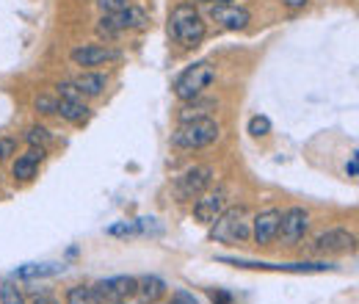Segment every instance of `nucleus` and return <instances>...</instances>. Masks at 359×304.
Instances as JSON below:
<instances>
[{
    "label": "nucleus",
    "mask_w": 359,
    "mask_h": 304,
    "mask_svg": "<svg viewBox=\"0 0 359 304\" xmlns=\"http://www.w3.org/2000/svg\"><path fill=\"white\" fill-rule=\"evenodd\" d=\"M169 34L182 47H196V44L205 39V20L188 3L175 6L172 8V17H169Z\"/></svg>",
    "instance_id": "f257e3e1"
},
{
    "label": "nucleus",
    "mask_w": 359,
    "mask_h": 304,
    "mask_svg": "<svg viewBox=\"0 0 359 304\" xmlns=\"http://www.w3.org/2000/svg\"><path fill=\"white\" fill-rule=\"evenodd\" d=\"M219 138V122L210 117H199V119H188L180 122L177 131L172 133V147L177 150H202L208 144H213Z\"/></svg>",
    "instance_id": "f03ea898"
},
{
    "label": "nucleus",
    "mask_w": 359,
    "mask_h": 304,
    "mask_svg": "<svg viewBox=\"0 0 359 304\" xmlns=\"http://www.w3.org/2000/svg\"><path fill=\"white\" fill-rule=\"evenodd\" d=\"M249 235H252L249 211L243 205L224 208L222 216L213 221V230H210V238L213 241H222V244H238V241H246Z\"/></svg>",
    "instance_id": "7ed1b4c3"
},
{
    "label": "nucleus",
    "mask_w": 359,
    "mask_h": 304,
    "mask_svg": "<svg viewBox=\"0 0 359 304\" xmlns=\"http://www.w3.org/2000/svg\"><path fill=\"white\" fill-rule=\"evenodd\" d=\"M216 81V67L210 61H199V64H191L185 72H180L177 81H175V94L177 100L188 103L194 97H202L205 88L213 86Z\"/></svg>",
    "instance_id": "20e7f679"
},
{
    "label": "nucleus",
    "mask_w": 359,
    "mask_h": 304,
    "mask_svg": "<svg viewBox=\"0 0 359 304\" xmlns=\"http://www.w3.org/2000/svg\"><path fill=\"white\" fill-rule=\"evenodd\" d=\"M213 177H216V172L210 166H194V169H188L180 177H175L172 191H175V197H177L180 202L182 199H196L199 194H205L213 185Z\"/></svg>",
    "instance_id": "39448f33"
},
{
    "label": "nucleus",
    "mask_w": 359,
    "mask_h": 304,
    "mask_svg": "<svg viewBox=\"0 0 359 304\" xmlns=\"http://www.w3.org/2000/svg\"><path fill=\"white\" fill-rule=\"evenodd\" d=\"M147 22H149L147 11H141V8H135V6H128V8H122V11L105 14V17L100 20V34H102V37H116V34H122V31H138V28H144Z\"/></svg>",
    "instance_id": "423d86ee"
},
{
    "label": "nucleus",
    "mask_w": 359,
    "mask_h": 304,
    "mask_svg": "<svg viewBox=\"0 0 359 304\" xmlns=\"http://www.w3.org/2000/svg\"><path fill=\"white\" fill-rule=\"evenodd\" d=\"M219 263L226 265H238V268H260V271H287V274H323L332 271V263H255V260H241V258H219Z\"/></svg>",
    "instance_id": "0eeeda50"
},
{
    "label": "nucleus",
    "mask_w": 359,
    "mask_h": 304,
    "mask_svg": "<svg viewBox=\"0 0 359 304\" xmlns=\"http://www.w3.org/2000/svg\"><path fill=\"white\" fill-rule=\"evenodd\" d=\"M138 291V279L135 277H111V279H100L91 288V299L94 304H114L119 299H128Z\"/></svg>",
    "instance_id": "6e6552de"
},
{
    "label": "nucleus",
    "mask_w": 359,
    "mask_h": 304,
    "mask_svg": "<svg viewBox=\"0 0 359 304\" xmlns=\"http://www.w3.org/2000/svg\"><path fill=\"white\" fill-rule=\"evenodd\" d=\"M307 230H310V213L304 208H290L279 218V232L276 235H282V241L287 246H293L307 235Z\"/></svg>",
    "instance_id": "1a4fd4ad"
},
{
    "label": "nucleus",
    "mask_w": 359,
    "mask_h": 304,
    "mask_svg": "<svg viewBox=\"0 0 359 304\" xmlns=\"http://www.w3.org/2000/svg\"><path fill=\"white\" fill-rule=\"evenodd\" d=\"M357 238L354 232L343 230V227H334V230H326L323 235H318L313 244V252L315 255H343L348 249H354Z\"/></svg>",
    "instance_id": "9d476101"
},
{
    "label": "nucleus",
    "mask_w": 359,
    "mask_h": 304,
    "mask_svg": "<svg viewBox=\"0 0 359 304\" xmlns=\"http://www.w3.org/2000/svg\"><path fill=\"white\" fill-rule=\"evenodd\" d=\"M69 58H72L78 67H102V64L119 61L122 53L114 50V47H105V44H83V47H75V50L69 53Z\"/></svg>",
    "instance_id": "9b49d317"
},
{
    "label": "nucleus",
    "mask_w": 359,
    "mask_h": 304,
    "mask_svg": "<svg viewBox=\"0 0 359 304\" xmlns=\"http://www.w3.org/2000/svg\"><path fill=\"white\" fill-rule=\"evenodd\" d=\"M226 208V191L224 188H216V191H205L196 197V205H194V216L202 224H213L216 218L222 216V211Z\"/></svg>",
    "instance_id": "f8f14e48"
},
{
    "label": "nucleus",
    "mask_w": 359,
    "mask_h": 304,
    "mask_svg": "<svg viewBox=\"0 0 359 304\" xmlns=\"http://www.w3.org/2000/svg\"><path fill=\"white\" fill-rule=\"evenodd\" d=\"M210 17H213L216 22H222L226 31H241V28H246L249 20H252V14H249L246 8L232 6V3H216V6L210 8Z\"/></svg>",
    "instance_id": "ddd939ff"
},
{
    "label": "nucleus",
    "mask_w": 359,
    "mask_h": 304,
    "mask_svg": "<svg viewBox=\"0 0 359 304\" xmlns=\"http://www.w3.org/2000/svg\"><path fill=\"white\" fill-rule=\"evenodd\" d=\"M279 218H282V211H276V208H269V211H263V213L255 216L252 235H255V241H257L260 246H266V244H271V241L276 238V232H279Z\"/></svg>",
    "instance_id": "4468645a"
},
{
    "label": "nucleus",
    "mask_w": 359,
    "mask_h": 304,
    "mask_svg": "<svg viewBox=\"0 0 359 304\" xmlns=\"http://www.w3.org/2000/svg\"><path fill=\"white\" fill-rule=\"evenodd\" d=\"M42 161H45V147H31V150H28V155L17 158V164L11 166V174H14L17 180L28 183V180H34V177H36Z\"/></svg>",
    "instance_id": "2eb2a0df"
},
{
    "label": "nucleus",
    "mask_w": 359,
    "mask_h": 304,
    "mask_svg": "<svg viewBox=\"0 0 359 304\" xmlns=\"http://www.w3.org/2000/svg\"><path fill=\"white\" fill-rule=\"evenodd\" d=\"M72 84H75V88H78L83 97H100V94L105 91V86H108V78H105L102 72H83V75L75 78Z\"/></svg>",
    "instance_id": "dca6fc26"
},
{
    "label": "nucleus",
    "mask_w": 359,
    "mask_h": 304,
    "mask_svg": "<svg viewBox=\"0 0 359 304\" xmlns=\"http://www.w3.org/2000/svg\"><path fill=\"white\" fill-rule=\"evenodd\" d=\"M61 119L72 122V125H81L89 119V108L83 105V100H58V111H55Z\"/></svg>",
    "instance_id": "f3484780"
},
{
    "label": "nucleus",
    "mask_w": 359,
    "mask_h": 304,
    "mask_svg": "<svg viewBox=\"0 0 359 304\" xmlns=\"http://www.w3.org/2000/svg\"><path fill=\"white\" fill-rule=\"evenodd\" d=\"M138 291H141L144 302L152 304L166 293V282H163L161 277H144V279H138Z\"/></svg>",
    "instance_id": "a211bd4d"
},
{
    "label": "nucleus",
    "mask_w": 359,
    "mask_h": 304,
    "mask_svg": "<svg viewBox=\"0 0 359 304\" xmlns=\"http://www.w3.org/2000/svg\"><path fill=\"white\" fill-rule=\"evenodd\" d=\"M188 103H191V105H182V108H180V122L208 117V111L213 108V103H199V97H194V100H188Z\"/></svg>",
    "instance_id": "6ab92c4d"
},
{
    "label": "nucleus",
    "mask_w": 359,
    "mask_h": 304,
    "mask_svg": "<svg viewBox=\"0 0 359 304\" xmlns=\"http://www.w3.org/2000/svg\"><path fill=\"white\" fill-rule=\"evenodd\" d=\"M58 268L55 265H50V263H28V265H22L20 271H17V277L20 279H36V277H47V274H55Z\"/></svg>",
    "instance_id": "aec40b11"
},
{
    "label": "nucleus",
    "mask_w": 359,
    "mask_h": 304,
    "mask_svg": "<svg viewBox=\"0 0 359 304\" xmlns=\"http://www.w3.org/2000/svg\"><path fill=\"white\" fill-rule=\"evenodd\" d=\"M0 302L3 304H25V296H22V288H17V282H3L0 285Z\"/></svg>",
    "instance_id": "412c9836"
},
{
    "label": "nucleus",
    "mask_w": 359,
    "mask_h": 304,
    "mask_svg": "<svg viewBox=\"0 0 359 304\" xmlns=\"http://www.w3.org/2000/svg\"><path fill=\"white\" fill-rule=\"evenodd\" d=\"M67 304H94V299H91V288H86V285H75V288H69V291H67Z\"/></svg>",
    "instance_id": "4be33fe9"
},
{
    "label": "nucleus",
    "mask_w": 359,
    "mask_h": 304,
    "mask_svg": "<svg viewBox=\"0 0 359 304\" xmlns=\"http://www.w3.org/2000/svg\"><path fill=\"white\" fill-rule=\"evenodd\" d=\"M25 141L34 144V147H45L47 141H50V131L42 128V125H34V128H28V133H25Z\"/></svg>",
    "instance_id": "5701e85b"
},
{
    "label": "nucleus",
    "mask_w": 359,
    "mask_h": 304,
    "mask_svg": "<svg viewBox=\"0 0 359 304\" xmlns=\"http://www.w3.org/2000/svg\"><path fill=\"white\" fill-rule=\"evenodd\" d=\"M249 133H252L255 138H263V136L271 133V122L266 117H252V119H249Z\"/></svg>",
    "instance_id": "b1692460"
},
{
    "label": "nucleus",
    "mask_w": 359,
    "mask_h": 304,
    "mask_svg": "<svg viewBox=\"0 0 359 304\" xmlns=\"http://www.w3.org/2000/svg\"><path fill=\"white\" fill-rule=\"evenodd\" d=\"M97 6H100V11H102V14H114V11L128 8V6H130V0H97Z\"/></svg>",
    "instance_id": "393cba45"
},
{
    "label": "nucleus",
    "mask_w": 359,
    "mask_h": 304,
    "mask_svg": "<svg viewBox=\"0 0 359 304\" xmlns=\"http://www.w3.org/2000/svg\"><path fill=\"white\" fill-rule=\"evenodd\" d=\"M34 105H36V111H39V114H55V111H58V100L45 97V94H42V97H36V103H34Z\"/></svg>",
    "instance_id": "a878e982"
},
{
    "label": "nucleus",
    "mask_w": 359,
    "mask_h": 304,
    "mask_svg": "<svg viewBox=\"0 0 359 304\" xmlns=\"http://www.w3.org/2000/svg\"><path fill=\"white\" fill-rule=\"evenodd\" d=\"M58 94H61V100H83V94L75 88V84H69V81H64V84H58Z\"/></svg>",
    "instance_id": "bb28decb"
},
{
    "label": "nucleus",
    "mask_w": 359,
    "mask_h": 304,
    "mask_svg": "<svg viewBox=\"0 0 359 304\" xmlns=\"http://www.w3.org/2000/svg\"><path fill=\"white\" fill-rule=\"evenodd\" d=\"M17 150V141L14 138H0V161H6L8 155H14Z\"/></svg>",
    "instance_id": "cd10ccee"
},
{
    "label": "nucleus",
    "mask_w": 359,
    "mask_h": 304,
    "mask_svg": "<svg viewBox=\"0 0 359 304\" xmlns=\"http://www.w3.org/2000/svg\"><path fill=\"white\" fill-rule=\"evenodd\" d=\"M346 172H348V177L354 180L359 174V161H357V152H351V158H348V164H346Z\"/></svg>",
    "instance_id": "c85d7f7f"
},
{
    "label": "nucleus",
    "mask_w": 359,
    "mask_h": 304,
    "mask_svg": "<svg viewBox=\"0 0 359 304\" xmlns=\"http://www.w3.org/2000/svg\"><path fill=\"white\" fill-rule=\"evenodd\" d=\"M172 304H196V299H194L191 293H185V291H177L175 299H172Z\"/></svg>",
    "instance_id": "c756f323"
},
{
    "label": "nucleus",
    "mask_w": 359,
    "mask_h": 304,
    "mask_svg": "<svg viewBox=\"0 0 359 304\" xmlns=\"http://www.w3.org/2000/svg\"><path fill=\"white\" fill-rule=\"evenodd\" d=\"M307 0H285V6H290V8H302Z\"/></svg>",
    "instance_id": "7c9ffc66"
},
{
    "label": "nucleus",
    "mask_w": 359,
    "mask_h": 304,
    "mask_svg": "<svg viewBox=\"0 0 359 304\" xmlns=\"http://www.w3.org/2000/svg\"><path fill=\"white\" fill-rule=\"evenodd\" d=\"M34 304H58L55 299H47V296H42V299H36Z\"/></svg>",
    "instance_id": "2f4dec72"
},
{
    "label": "nucleus",
    "mask_w": 359,
    "mask_h": 304,
    "mask_svg": "<svg viewBox=\"0 0 359 304\" xmlns=\"http://www.w3.org/2000/svg\"><path fill=\"white\" fill-rule=\"evenodd\" d=\"M114 304H147V302H128V299H119V302H114Z\"/></svg>",
    "instance_id": "473e14b6"
},
{
    "label": "nucleus",
    "mask_w": 359,
    "mask_h": 304,
    "mask_svg": "<svg viewBox=\"0 0 359 304\" xmlns=\"http://www.w3.org/2000/svg\"><path fill=\"white\" fill-rule=\"evenodd\" d=\"M196 3H213V0H196ZM216 3H232V0H216Z\"/></svg>",
    "instance_id": "72a5a7b5"
}]
</instances>
